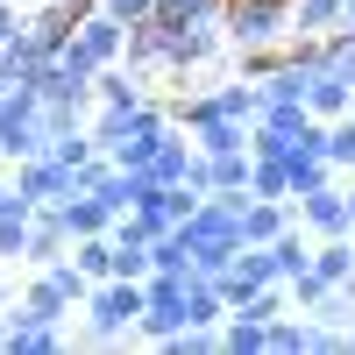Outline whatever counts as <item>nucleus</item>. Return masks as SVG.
<instances>
[{"instance_id":"obj_1","label":"nucleus","mask_w":355,"mask_h":355,"mask_svg":"<svg viewBox=\"0 0 355 355\" xmlns=\"http://www.w3.org/2000/svg\"><path fill=\"white\" fill-rule=\"evenodd\" d=\"M57 142V114L36 85H8L0 93V164H21V157H43Z\"/></svg>"},{"instance_id":"obj_2","label":"nucleus","mask_w":355,"mask_h":355,"mask_svg":"<svg viewBox=\"0 0 355 355\" xmlns=\"http://www.w3.org/2000/svg\"><path fill=\"white\" fill-rule=\"evenodd\" d=\"M142 306H150V291H142V277H100L93 291H85V341L93 348H121L128 334H135V320H142Z\"/></svg>"},{"instance_id":"obj_3","label":"nucleus","mask_w":355,"mask_h":355,"mask_svg":"<svg viewBox=\"0 0 355 355\" xmlns=\"http://www.w3.org/2000/svg\"><path fill=\"white\" fill-rule=\"evenodd\" d=\"M227 50H270L291 36V0H227Z\"/></svg>"},{"instance_id":"obj_4","label":"nucleus","mask_w":355,"mask_h":355,"mask_svg":"<svg viewBox=\"0 0 355 355\" xmlns=\"http://www.w3.org/2000/svg\"><path fill=\"white\" fill-rule=\"evenodd\" d=\"M71 50H78L93 71L121 64V50H128V21H121V15H107V8H85L78 28H71Z\"/></svg>"},{"instance_id":"obj_5","label":"nucleus","mask_w":355,"mask_h":355,"mask_svg":"<svg viewBox=\"0 0 355 355\" xmlns=\"http://www.w3.org/2000/svg\"><path fill=\"white\" fill-rule=\"evenodd\" d=\"M0 348H8V355H57V348H64V327L28 320L21 306H0Z\"/></svg>"},{"instance_id":"obj_6","label":"nucleus","mask_w":355,"mask_h":355,"mask_svg":"<svg viewBox=\"0 0 355 355\" xmlns=\"http://www.w3.org/2000/svg\"><path fill=\"white\" fill-rule=\"evenodd\" d=\"M299 206V227L306 234H320V242H327V234H348V185L334 178V185H313L306 199H291Z\"/></svg>"},{"instance_id":"obj_7","label":"nucleus","mask_w":355,"mask_h":355,"mask_svg":"<svg viewBox=\"0 0 355 355\" xmlns=\"http://www.w3.org/2000/svg\"><path fill=\"white\" fill-rule=\"evenodd\" d=\"M71 185H78V178H71L64 164H57L50 150H43V157H21V164H15V192H21L28 206H50V199H64Z\"/></svg>"},{"instance_id":"obj_8","label":"nucleus","mask_w":355,"mask_h":355,"mask_svg":"<svg viewBox=\"0 0 355 355\" xmlns=\"http://www.w3.org/2000/svg\"><path fill=\"white\" fill-rule=\"evenodd\" d=\"M142 171H150L157 185H192V171H199V142H192L185 128H171V135L157 142V157L142 164Z\"/></svg>"},{"instance_id":"obj_9","label":"nucleus","mask_w":355,"mask_h":355,"mask_svg":"<svg viewBox=\"0 0 355 355\" xmlns=\"http://www.w3.org/2000/svg\"><path fill=\"white\" fill-rule=\"evenodd\" d=\"M306 114H313V121H341V114H355V85L334 78L327 64H313L306 71Z\"/></svg>"},{"instance_id":"obj_10","label":"nucleus","mask_w":355,"mask_h":355,"mask_svg":"<svg viewBox=\"0 0 355 355\" xmlns=\"http://www.w3.org/2000/svg\"><path fill=\"white\" fill-rule=\"evenodd\" d=\"M57 256H71V227L57 220V206H36L28 214V270H43V263H57Z\"/></svg>"},{"instance_id":"obj_11","label":"nucleus","mask_w":355,"mask_h":355,"mask_svg":"<svg viewBox=\"0 0 355 355\" xmlns=\"http://www.w3.org/2000/svg\"><path fill=\"white\" fill-rule=\"evenodd\" d=\"M15 306H21L28 320H50V327H64V320L78 313V299H71V291H64V284H57L50 270H36V284H28V291H21V299H15Z\"/></svg>"},{"instance_id":"obj_12","label":"nucleus","mask_w":355,"mask_h":355,"mask_svg":"<svg viewBox=\"0 0 355 355\" xmlns=\"http://www.w3.org/2000/svg\"><path fill=\"white\" fill-rule=\"evenodd\" d=\"M121 64H128V71H142V78H164V64H171L164 21H135V28H128V50H121Z\"/></svg>"},{"instance_id":"obj_13","label":"nucleus","mask_w":355,"mask_h":355,"mask_svg":"<svg viewBox=\"0 0 355 355\" xmlns=\"http://www.w3.org/2000/svg\"><path fill=\"white\" fill-rule=\"evenodd\" d=\"M291 220H299V206H291V199H256V192H249V206H242V242H277Z\"/></svg>"},{"instance_id":"obj_14","label":"nucleus","mask_w":355,"mask_h":355,"mask_svg":"<svg viewBox=\"0 0 355 355\" xmlns=\"http://www.w3.org/2000/svg\"><path fill=\"white\" fill-rule=\"evenodd\" d=\"M142 100H150V78L142 71H128V64L93 71V107H142Z\"/></svg>"},{"instance_id":"obj_15","label":"nucleus","mask_w":355,"mask_h":355,"mask_svg":"<svg viewBox=\"0 0 355 355\" xmlns=\"http://www.w3.org/2000/svg\"><path fill=\"white\" fill-rule=\"evenodd\" d=\"M199 142V157H227V150H249V121H227V114H206L199 128H185Z\"/></svg>"},{"instance_id":"obj_16","label":"nucleus","mask_w":355,"mask_h":355,"mask_svg":"<svg viewBox=\"0 0 355 355\" xmlns=\"http://www.w3.org/2000/svg\"><path fill=\"white\" fill-rule=\"evenodd\" d=\"M284 171H291V199H306L313 185H334V178H341L327 150H291V157H284Z\"/></svg>"},{"instance_id":"obj_17","label":"nucleus","mask_w":355,"mask_h":355,"mask_svg":"<svg viewBox=\"0 0 355 355\" xmlns=\"http://www.w3.org/2000/svg\"><path fill=\"white\" fill-rule=\"evenodd\" d=\"M249 171H256V150L206 157V192H249Z\"/></svg>"},{"instance_id":"obj_18","label":"nucleus","mask_w":355,"mask_h":355,"mask_svg":"<svg viewBox=\"0 0 355 355\" xmlns=\"http://www.w3.org/2000/svg\"><path fill=\"white\" fill-rule=\"evenodd\" d=\"M348 0H291V36H334Z\"/></svg>"},{"instance_id":"obj_19","label":"nucleus","mask_w":355,"mask_h":355,"mask_svg":"<svg viewBox=\"0 0 355 355\" xmlns=\"http://www.w3.org/2000/svg\"><path fill=\"white\" fill-rule=\"evenodd\" d=\"M28 28H36V43H43V57H57V50L71 43V28H78V15H64V8H57V0H43V8L28 15Z\"/></svg>"},{"instance_id":"obj_20","label":"nucleus","mask_w":355,"mask_h":355,"mask_svg":"<svg viewBox=\"0 0 355 355\" xmlns=\"http://www.w3.org/2000/svg\"><path fill=\"white\" fill-rule=\"evenodd\" d=\"M263 348H270V355H313V320L277 313L270 327H263Z\"/></svg>"},{"instance_id":"obj_21","label":"nucleus","mask_w":355,"mask_h":355,"mask_svg":"<svg viewBox=\"0 0 355 355\" xmlns=\"http://www.w3.org/2000/svg\"><path fill=\"white\" fill-rule=\"evenodd\" d=\"M270 249H277V270H284V284L313 270V242H306V227H299V220H291V227L277 234V242H270Z\"/></svg>"},{"instance_id":"obj_22","label":"nucleus","mask_w":355,"mask_h":355,"mask_svg":"<svg viewBox=\"0 0 355 355\" xmlns=\"http://www.w3.org/2000/svg\"><path fill=\"white\" fill-rule=\"evenodd\" d=\"M227 0H157V21L164 28H185V21H220Z\"/></svg>"},{"instance_id":"obj_23","label":"nucleus","mask_w":355,"mask_h":355,"mask_svg":"<svg viewBox=\"0 0 355 355\" xmlns=\"http://www.w3.org/2000/svg\"><path fill=\"white\" fill-rule=\"evenodd\" d=\"M348 263H355V242H348V234H327V242L313 249V270L327 277V284H348Z\"/></svg>"},{"instance_id":"obj_24","label":"nucleus","mask_w":355,"mask_h":355,"mask_svg":"<svg viewBox=\"0 0 355 355\" xmlns=\"http://www.w3.org/2000/svg\"><path fill=\"white\" fill-rule=\"evenodd\" d=\"M249 192H256V199H291V171H284V157H256Z\"/></svg>"},{"instance_id":"obj_25","label":"nucleus","mask_w":355,"mask_h":355,"mask_svg":"<svg viewBox=\"0 0 355 355\" xmlns=\"http://www.w3.org/2000/svg\"><path fill=\"white\" fill-rule=\"evenodd\" d=\"M220 348H227V355H263V320L227 313V320H220Z\"/></svg>"},{"instance_id":"obj_26","label":"nucleus","mask_w":355,"mask_h":355,"mask_svg":"<svg viewBox=\"0 0 355 355\" xmlns=\"http://www.w3.org/2000/svg\"><path fill=\"white\" fill-rule=\"evenodd\" d=\"M50 157L64 164V171H78V164H93V157H100V142H93V128H64V135L50 142Z\"/></svg>"},{"instance_id":"obj_27","label":"nucleus","mask_w":355,"mask_h":355,"mask_svg":"<svg viewBox=\"0 0 355 355\" xmlns=\"http://www.w3.org/2000/svg\"><path fill=\"white\" fill-rule=\"evenodd\" d=\"M327 157H334V171H341V178L355 171V114H341V121H327Z\"/></svg>"},{"instance_id":"obj_28","label":"nucleus","mask_w":355,"mask_h":355,"mask_svg":"<svg viewBox=\"0 0 355 355\" xmlns=\"http://www.w3.org/2000/svg\"><path fill=\"white\" fill-rule=\"evenodd\" d=\"M157 270H164V277H192V249H185V234H178V227L157 234Z\"/></svg>"},{"instance_id":"obj_29","label":"nucleus","mask_w":355,"mask_h":355,"mask_svg":"<svg viewBox=\"0 0 355 355\" xmlns=\"http://www.w3.org/2000/svg\"><path fill=\"white\" fill-rule=\"evenodd\" d=\"M100 8H107V15H121L128 28H135V21H157V0H100Z\"/></svg>"},{"instance_id":"obj_30","label":"nucleus","mask_w":355,"mask_h":355,"mask_svg":"<svg viewBox=\"0 0 355 355\" xmlns=\"http://www.w3.org/2000/svg\"><path fill=\"white\" fill-rule=\"evenodd\" d=\"M21 21H28V15L15 8V0H0V43H8V36H15V28H21Z\"/></svg>"},{"instance_id":"obj_31","label":"nucleus","mask_w":355,"mask_h":355,"mask_svg":"<svg viewBox=\"0 0 355 355\" xmlns=\"http://www.w3.org/2000/svg\"><path fill=\"white\" fill-rule=\"evenodd\" d=\"M341 185H348V234H355V171L341 178Z\"/></svg>"},{"instance_id":"obj_32","label":"nucleus","mask_w":355,"mask_h":355,"mask_svg":"<svg viewBox=\"0 0 355 355\" xmlns=\"http://www.w3.org/2000/svg\"><path fill=\"white\" fill-rule=\"evenodd\" d=\"M57 8H64V15H85V8H100V0H57Z\"/></svg>"},{"instance_id":"obj_33","label":"nucleus","mask_w":355,"mask_h":355,"mask_svg":"<svg viewBox=\"0 0 355 355\" xmlns=\"http://www.w3.org/2000/svg\"><path fill=\"white\" fill-rule=\"evenodd\" d=\"M341 28H348V36H355V0H348V8H341Z\"/></svg>"},{"instance_id":"obj_34","label":"nucleus","mask_w":355,"mask_h":355,"mask_svg":"<svg viewBox=\"0 0 355 355\" xmlns=\"http://www.w3.org/2000/svg\"><path fill=\"white\" fill-rule=\"evenodd\" d=\"M348 242H355V234H348ZM348 291H355V263H348Z\"/></svg>"},{"instance_id":"obj_35","label":"nucleus","mask_w":355,"mask_h":355,"mask_svg":"<svg viewBox=\"0 0 355 355\" xmlns=\"http://www.w3.org/2000/svg\"><path fill=\"white\" fill-rule=\"evenodd\" d=\"M8 185H15V178H0V199H8Z\"/></svg>"}]
</instances>
